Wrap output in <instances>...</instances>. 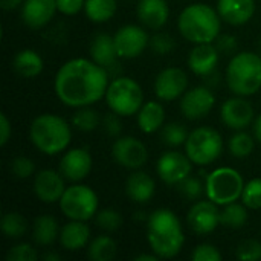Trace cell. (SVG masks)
<instances>
[{"instance_id": "obj_1", "label": "cell", "mask_w": 261, "mask_h": 261, "mask_svg": "<svg viewBox=\"0 0 261 261\" xmlns=\"http://www.w3.org/2000/svg\"><path fill=\"white\" fill-rule=\"evenodd\" d=\"M109 70L93 60L73 58L66 61L57 72L54 90L57 98L67 107H87L106 96Z\"/></svg>"}, {"instance_id": "obj_2", "label": "cell", "mask_w": 261, "mask_h": 261, "mask_svg": "<svg viewBox=\"0 0 261 261\" xmlns=\"http://www.w3.org/2000/svg\"><path fill=\"white\" fill-rule=\"evenodd\" d=\"M147 240L151 251L161 258L176 257L185 243L182 225L177 216L167 208L151 213L147 223Z\"/></svg>"}, {"instance_id": "obj_3", "label": "cell", "mask_w": 261, "mask_h": 261, "mask_svg": "<svg viewBox=\"0 0 261 261\" xmlns=\"http://www.w3.org/2000/svg\"><path fill=\"white\" fill-rule=\"evenodd\" d=\"M220 20L219 12L210 5L194 3L180 12L177 28L180 35L190 43H213L220 35Z\"/></svg>"}, {"instance_id": "obj_4", "label": "cell", "mask_w": 261, "mask_h": 261, "mask_svg": "<svg viewBox=\"0 0 261 261\" xmlns=\"http://www.w3.org/2000/svg\"><path fill=\"white\" fill-rule=\"evenodd\" d=\"M29 138L37 150L54 156L69 147L72 139V128L61 116L54 113H43L32 119L29 127Z\"/></svg>"}, {"instance_id": "obj_5", "label": "cell", "mask_w": 261, "mask_h": 261, "mask_svg": "<svg viewBox=\"0 0 261 261\" xmlns=\"http://www.w3.org/2000/svg\"><path fill=\"white\" fill-rule=\"evenodd\" d=\"M226 84L237 96H251L261 89V55L240 52L232 57L226 67Z\"/></svg>"}, {"instance_id": "obj_6", "label": "cell", "mask_w": 261, "mask_h": 261, "mask_svg": "<svg viewBox=\"0 0 261 261\" xmlns=\"http://www.w3.org/2000/svg\"><path fill=\"white\" fill-rule=\"evenodd\" d=\"M245 182L242 174L229 167H220L211 171L205 182V194L219 206L229 205L242 199Z\"/></svg>"}, {"instance_id": "obj_7", "label": "cell", "mask_w": 261, "mask_h": 261, "mask_svg": "<svg viewBox=\"0 0 261 261\" xmlns=\"http://www.w3.org/2000/svg\"><path fill=\"white\" fill-rule=\"evenodd\" d=\"M104 98L109 109L119 116H132L138 113L144 104L142 87L128 76L115 78L109 84Z\"/></svg>"}, {"instance_id": "obj_8", "label": "cell", "mask_w": 261, "mask_h": 261, "mask_svg": "<svg viewBox=\"0 0 261 261\" xmlns=\"http://www.w3.org/2000/svg\"><path fill=\"white\" fill-rule=\"evenodd\" d=\"M223 150L222 135L213 127H199L188 135L185 151L193 164L205 167L216 162Z\"/></svg>"}, {"instance_id": "obj_9", "label": "cell", "mask_w": 261, "mask_h": 261, "mask_svg": "<svg viewBox=\"0 0 261 261\" xmlns=\"http://www.w3.org/2000/svg\"><path fill=\"white\" fill-rule=\"evenodd\" d=\"M60 210L69 220L87 222L96 216L99 200L98 194L87 185H72L66 188L60 199Z\"/></svg>"}, {"instance_id": "obj_10", "label": "cell", "mask_w": 261, "mask_h": 261, "mask_svg": "<svg viewBox=\"0 0 261 261\" xmlns=\"http://www.w3.org/2000/svg\"><path fill=\"white\" fill-rule=\"evenodd\" d=\"M113 43L119 58L132 60L145 50V47L150 44V37L141 26L125 24L116 31L113 35Z\"/></svg>"}, {"instance_id": "obj_11", "label": "cell", "mask_w": 261, "mask_h": 261, "mask_svg": "<svg viewBox=\"0 0 261 261\" xmlns=\"http://www.w3.org/2000/svg\"><path fill=\"white\" fill-rule=\"evenodd\" d=\"M112 156L121 167L139 170L148 161V150L142 141L133 136H119L112 145Z\"/></svg>"}, {"instance_id": "obj_12", "label": "cell", "mask_w": 261, "mask_h": 261, "mask_svg": "<svg viewBox=\"0 0 261 261\" xmlns=\"http://www.w3.org/2000/svg\"><path fill=\"white\" fill-rule=\"evenodd\" d=\"M193 171V162L188 154L180 151H165L156 164L159 179L167 185H177Z\"/></svg>"}, {"instance_id": "obj_13", "label": "cell", "mask_w": 261, "mask_h": 261, "mask_svg": "<svg viewBox=\"0 0 261 261\" xmlns=\"http://www.w3.org/2000/svg\"><path fill=\"white\" fill-rule=\"evenodd\" d=\"M220 213L222 211H219V205L213 200H199L190 208L187 214L188 226L199 236L211 234L220 225Z\"/></svg>"}, {"instance_id": "obj_14", "label": "cell", "mask_w": 261, "mask_h": 261, "mask_svg": "<svg viewBox=\"0 0 261 261\" xmlns=\"http://www.w3.org/2000/svg\"><path fill=\"white\" fill-rule=\"evenodd\" d=\"M216 95L206 86H197L187 90L180 99V110L190 121L203 119L214 107Z\"/></svg>"}, {"instance_id": "obj_15", "label": "cell", "mask_w": 261, "mask_h": 261, "mask_svg": "<svg viewBox=\"0 0 261 261\" xmlns=\"http://www.w3.org/2000/svg\"><path fill=\"white\" fill-rule=\"evenodd\" d=\"M188 87V76L180 67H167L156 76L154 93L162 101H174L180 98Z\"/></svg>"}, {"instance_id": "obj_16", "label": "cell", "mask_w": 261, "mask_h": 261, "mask_svg": "<svg viewBox=\"0 0 261 261\" xmlns=\"http://www.w3.org/2000/svg\"><path fill=\"white\" fill-rule=\"evenodd\" d=\"M254 107L248 99H245V96L229 98L220 109V118L223 124L236 132L249 127L254 121Z\"/></svg>"}, {"instance_id": "obj_17", "label": "cell", "mask_w": 261, "mask_h": 261, "mask_svg": "<svg viewBox=\"0 0 261 261\" xmlns=\"http://www.w3.org/2000/svg\"><path fill=\"white\" fill-rule=\"evenodd\" d=\"M58 170L66 180L81 182L92 170V156L86 148H72L63 154Z\"/></svg>"}, {"instance_id": "obj_18", "label": "cell", "mask_w": 261, "mask_h": 261, "mask_svg": "<svg viewBox=\"0 0 261 261\" xmlns=\"http://www.w3.org/2000/svg\"><path fill=\"white\" fill-rule=\"evenodd\" d=\"M66 191L64 177L60 171L41 170L34 177V193L43 203L60 202Z\"/></svg>"}, {"instance_id": "obj_19", "label": "cell", "mask_w": 261, "mask_h": 261, "mask_svg": "<svg viewBox=\"0 0 261 261\" xmlns=\"http://www.w3.org/2000/svg\"><path fill=\"white\" fill-rule=\"evenodd\" d=\"M57 0H24L21 5V20L32 29L44 28L57 12Z\"/></svg>"}, {"instance_id": "obj_20", "label": "cell", "mask_w": 261, "mask_h": 261, "mask_svg": "<svg viewBox=\"0 0 261 261\" xmlns=\"http://www.w3.org/2000/svg\"><path fill=\"white\" fill-rule=\"evenodd\" d=\"M220 52L213 43L196 44L188 55V66L193 73L200 76H208L217 67Z\"/></svg>"}, {"instance_id": "obj_21", "label": "cell", "mask_w": 261, "mask_h": 261, "mask_svg": "<svg viewBox=\"0 0 261 261\" xmlns=\"http://www.w3.org/2000/svg\"><path fill=\"white\" fill-rule=\"evenodd\" d=\"M217 12L229 24L242 26L255 14V0H219Z\"/></svg>"}, {"instance_id": "obj_22", "label": "cell", "mask_w": 261, "mask_h": 261, "mask_svg": "<svg viewBox=\"0 0 261 261\" xmlns=\"http://www.w3.org/2000/svg\"><path fill=\"white\" fill-rule=\"evenodd\" d=\"M136 12L139 21L150 29L162 28L170 17L167 0H139Z\"/></svg>"}, {"instance_id": "obj_23", "label": "cell", "mask_w": 261, "mask_h": 261, "mask_svg": "<svg viewBox=\"0 0 261 261\" xmlns=\"http://www.w3.org/2000/svg\"><path fill=\"white\" fill-rule=\"evenodd\" d=\"M156 191V184L145 171H135L125 182V193L135 203H148Z\"/></svg>"}, {"instance_id": "obj_24", "label": "cell", "mask_w": 261, "mask_h": 261, "mask_svg": "<svg viewBox=\"0 0 261 261\" xmlns=\"http://www.w3.org/2000/svg\"><path fill=\"white\" fill-rule=\"evenodd\" d=\"M90 57L95 63L107 70H112L115 66H118L119 57L115 49L113 37L109 34H96L90 43Z\"/></svg>"}, {"instance_id": "obj_25", "label": "cell", "mask_w": 261, "mask_h": 261, "mask_svg": "<svg viewBox=\"0 0 261 261\" xmlns=\"http://www.w3.org/2000/svg\"><path fill=\"white\" fill-rule=\"evenodd\" d=\"M90 229L86 222L70 220L60 231V245L66 251H80L89 243Z\"/></svg>"}, {"instance_id": "obj_26", "label": "cell", "mask_w": 261, "mask_h": 261, "mask_svg": "<svg viewBox=\"0 0 261 261\" xmlns=\"http://www.w3.org/2000/svg\"><path fill=\"white\" fill-rule=\"evenodd\" d=\"M165 119V110L161 102L158 101H148L142 104V107L138 112V127L142 133L151 135L156 133L162 125Z\"/></svg>"}, {"instance_id": "obj_27", "label": "cell", "mask_w": 261, "mask_h": 261, "mask_svg": "<svg viewBox=\"0 0 261 261\" xmlns=\"http://www.w3.org/2000/svg\"><path fill=\"white\" fill-rule=\"evenodd\" d=\"M12 67L23 78H35L43 70V58L32 49H21L14 55Z\"/></svg>"}, {"instance_id": "obj_28", "label": "cell", "mask_w": 261, "mask_h": 261, "mask_svg": "<svg viewBox=\"0 0 261 261\" xmlns=\"http://www.w3.org/2000/svg\"><path fill=\"white\" fill-rule=\"evenodd\" d=\"M57 237H60V226L52 216H38L32 226V240L40 246L52 245Z\"/></svg>"}, {"instance_id": "obj_29", "label": "cell", "mask_w": 261, "mask_h": 261, "mask_svg": "<svg viewBox=\"0 0 261 261\" xmlns=\"http://www.w3.org/2000/svg\"><path fill=\"white\" fill-rule=\"evenodd\" d=\"M116 0H86L84 12L86 17L93 23L109 21L116 12Z\"/></svg>"}, {"instance_id": "obj_30", "label": "cell", "mask_w": 261, "mask_h": 261, "mask_svg": "<svg viewBox=\"0 0 261 261\" xmlns=\"http://www.w3.org/2000/svg\"><path fill=\"white\" fill-rule=\"evenodd\" d=\"M116 243L109 236H99L92 240L87 249V257L92 261H110L116 255Z\"/></svg>"}, {"instance_id": "obj_31", "label": "cell", "mask_w": 261, "mask_h": 261, "mask_svg": "<svg viewBox=\"0 0 261 261\" xmlns=\"http://www.w3.org/2000/svg\"><path fill=\"white\" fill-rule=\"evenodd\" d=\"M248 222V211L245 205L240 203H229L225 205L223 211L220 213V225L229 229H240Z\"/></svg>"}, {"instance_id": "obj_32", "label": "cell", "mask_w": 261, "mask_h": 261, "mask_svg": "<svg viewBox=\"0 0 261 261\" xmlns=\"http://www.w3.org/2000/svg\"><path fill=\"white\" fill-rule=\"evenodd\" d=\"M228 147H229V151L232 156L243 159V158H248L252 154V151L255 148V139L249 133L239 130L237 133H234L229 138Z\"/></svg>"}, {"instance_id": "obj_33", "label": "cell", "mask_w": 261, "mask_h": 261, "mask_svg": "<svg viewBox=\"0 0 261 261\" xmlns=\"http://www.w3.org/2000/svg\"><path fill=\"white\" fill-rule=\"evenodd\" d=\"M101 122L102 119L99 118V113L90 109V106L80 107L72 116V127L80 132H93Z\"/></svg>"}, {"instance_id": "obj_34", "label": "cell", "mask_w": 261, "mask_h": 261, "mask_svg": "<svg viewBox=\"0 0 261 261\" xmlns=\"http://www.w3.org/2000/svg\"><path fill=\"white\" fill-rule=\"evenodd\" d=\"M0 228H2V232L8 239H20L24 236V232L28 229V222L18 213H6L2 217Z\"/></svg>"}, {"instance_id": "obj_35", "label": "cell", "mask_w": 261, "mask_h": 261, "mask_svg": "<svg viewBox=\"0 0 261 261\" xmlns=\"http://www.w3.org/2000/svg\"><path fill=\"white\" fill-rule=\"evenodd\" d=\"M188 135L190 133H187V128L182 124L170 122L162 128L161 138H162V142L168 147H180L187 142Z\"/></svg>"}, {"instance_id": "obj_36", "label": "cell", "mask_w": 261, "mask_h": 261, "mask_svg": "<svg viewBox=\"0 0 261 261\" xmlns=\"http://www.w3.org/2000/svg\"><path fill=\"white\" fill-rule=\"evenodd\" d=\"M95 222H96L98 228H101L104 231H109V232H113V231H118L122 226L124 219L116 210L106 208V210H101V211L96 213Z\"/></svg>"}, {"instance_id": "obj_37", "label": "cell", "mask_w": 261, "mask_h": 261, "mask_svg": "<svg viewBox=\"0 0 261 261\" xmlns=\"http://www.w3.org/2000/svg\"><path fill=\"white\" fill-rule=\"evenodd\" d=\"M242 202L249 210H261V177L252 179L245 185Z\"/></svg>"}, {"instance_id": "obj_38", "label": "cell", "mask_w": 261, "mask_h": 261, "mask_svg": "<svg viewBox=\"0 0 261 261\" xmlns=\"http://www.w3.org/2000/svg\"><path fill=\"white\" fill-rule=\"evenodd\" d=\"M176 187H177V191L188 200H199L202 197V194L205 193V185L197 177L188 176Z\"/></svg>"}, {"instance_id": "obj_39", "label": "cell", "mask_w": 261, "mask_h": 261, "mask_svg": "<svg viewBox=\"0 0 261 261\" xmlns=\"http://www.w3.org/2000/svg\"><path fill=\"white\" fill-rule=\"evenodd\" d=\"M236 255L240 261L261 260V243L258 240H245L237 246Z\"/></svg>"}, {"instance_id": "obj_40", "label": "cell", "mask_w": 261, "mask_h": 261, "mask_svg": "<svg viewBox=\"0 0 261 261\" xmlns=\"http://www.w3.org/2000/svg\"><path fill=\"white\" fill-rule=\"evenodd\" d=\"M11 171L17 179H29L35 174V164L28 156H17L11 162Z\"/></svg>"}, {"instance_id": "obj_41", "label": "cell", "mask_w": 261, "mask_h": 261, "mask_svg": "<svg viewBox=\"0 0 261 261\" xmlns=\"http://www.w3.org/2000/svg\"><path fill=\"white\" fill-rule=\"evenodd\" d=\"M38 258L37 251L29 243H18L6 252L8 261H35Z\"/></svg>"}, {"instance_id": "obj_42", "label": "cell", "mask_w": 261, "mask_h": 261, "mask_svg": "<svg viewBox=\"0 0 261 261\" xmlns=\"http://www.w3.org/2000/svg\"><path fill=\"white\" fill-rule=\"evenodd\" d=\"M151 50L158 55H167L170 54L174 47H176V40L168 35V34H164V32H159V34H154L151 38H150V44Z\"/></svg>"}, {"instance_id": "obj_43", "label": "cell", "mask_w": 261, "mask_h": 261, "mask_svg": "<svg viewBox=\"0 0 261 261\" xmlns=\"http://www.w3.org/2000/svg\"><path fill=\"white\" fill-rule=\"evenodd\" d=\"M191 260L193 261H220L222 260V254L220 251L210 245V243H202L199 246L194 248V251L191 252Z\"/></svg>"}, {"instance_id": "obj_44", "label": "cell", "mask_w": 261, "mask_h": 261, "mask_svg": "<svg viewBox=\"0 0 261 261\" xmlns=\"http://www.w3.org/2000/svg\"><path fill=\"white\" fill-rule=\"evenodd\" d=\"M102 128L109 136L119 138V135L122 132V122L119 119V115L112 112V110L109 113H106L104 118H102Z\"/></svg>"}, {"instance_id": "obj_45", "label": "cell", "mask_w": 261, "mask_h": 261, "mask_svg": "<svg viewBox=\"0 0 261 261\" xmlns=\"http://www.w3.org/2000/svg\"><path fill=\"white\" fill-rule=\"evenodd\" d=\"M216 47L220 54L223 55H231V54H236L237 52V47H239V43H237V38L234 35H229V34H222L216 38Z\"/></svg>"}, {"instance_id": "obj_46", "label": "cell", "mask_w": 261, "mask_h": 261, "mask_svg": "<svg viewBox=\"0 0 261 261\" xmlns=\"http://www.w3.org/2000/svg\"><path fill=\"white\" fill-rule=\"evenodd\" d=\"M84 3L86 0H57V9L64 15H75L84 9Z\"/></svg>"}, {"instance_id": "obj_47", "label": "cell", "mask_w": 261, "mask_h": 261, "mask_svg": "<svg viewBox=\"0 0 261 261\" xmlns=\"http://www.w3.org/2000/svg\"><path fill=\"white\" fill-rule=\"evenodd\" d=\"M12 135V127H11V122L8 119V116L5 113L0 115V145L5 147L9 141Z\"/></svg>"}, {"instance_id": "obj_48", "label": "cell", "mask_w": 261, "mask_h": 261, "mask_svg": "<svg viewBox=\"0 0 261 261\" xmlns=\"http://www.w3.org/2000/svg\"><path fill=\"white\" fill-rule=\"evenodd\" d=\"M2 2V8L5 11H12L15 8H18L20 5H23V0H0Z\"/></svg>"}, {"instance_id": "obj_49", "label": "cell", "mask_w": 261, "mask_h": 261, "mask_svg": "<svg viewBox=\"0 0 261 261\" xmlns=\"http://www.w3.org/2000/svg\"><path fill=\"white\" fill-rule=\"evenodd\" d=\"M159 258H161V257L156 255L154 252H153V254H139V255L135 257V260L136 261H156L159 260Z\"/></svg>"}, {"instance_id": "obj_50", "label": "cell", "mask_w": 261, "mask_h": 261, "mask_svg": "<svg viewBox=\"0 0 261 261\" xmlns=\"http://www.w3.org/2000/svg\"><path fill=\"white\" fill-rule=\"evenodd\" d=\"M254 136L261 144V115L257 118V121L254 122Z\"/></svg>"}, {"instance_id": "obj_51", "label": "cell", "mask_w": 261, "mask_h": 261, "mask_svg": "<svg viewBox=\"0 0 261 261\" xmlns=\"http://www.w3.org/2000/svg\"><path fill=\"white\" fill-rule=\"evenodd\" d=\"M41 258L44 261H60V255L54 254V252H46Z\"/></svg>"}, {"instance_id": "obj_52", "label": "cell", "mask_w": 261, "mask_h": 261, "mask_svg": "<svg viewBox=\"0 0 261 261\" xmlns=\"http://www.w3.org/2000/svg\"><path fill=\"white\" fill-rule=\"evenodd\" d=\"M260 54H261V38H260Z\"/></svg>"}]
</instances>
